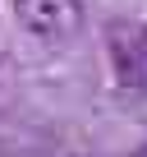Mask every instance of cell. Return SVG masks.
Masks as SVG:
<instances>
[{"instance_id": "1", "label": "cell", "mask_w": 147, "mask_h": 157, "mask_svg": "<svg viewBox=\"0 0 147 157\" xmlns=\"http://www.w3.org/2000/svg\"><path fill=\"white\" fill-rule=\"evenodd\" d=\"M14 19L41 42H69L83 28V0H14Z\"/></svg>"}, {"instance_id": "2", "label": "cell", "mask_w": 147, "mask_h": 157, "mask_svg": "<svg viewBox=\"0 0 147 157\" xmlns=\"http://www.w3.org/2000/svg\"><path fill=\"white\" fill-rule=\"evenodd\" d=\"M110 74L124 93H147V60L138 42V23H110Z\"/></svg>"}, {"instance_id": "3", "label": "cell", "mask_w": 147, "mask_h": 157, "mask_svg": "<svg viewBox=\"0 0 147 157\" xmlns=\"http://www.w3.org/2000/svg\"><path fill=\"white\" fill-rule=\"evenodd\" d=\"M138 42H142V60H147V23H138Z\"/></svg>"}, {"instance_id": "4", "label": "cell", "mask_w": 147, "mask_h": 157, "mask_svg": "<svg viewBox=\"0 0 147 157\" xmlns=\"http://www.w3.org/2000/svg\"><path fill=\"white\" fill-rule=\"evenodd\" d=\"M129 157H147V143H142V148H138V152H129Z\"/></svg>"}]
</instances>
